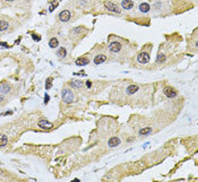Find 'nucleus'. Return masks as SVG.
<instances>
[{
    "mask_svg": "<svg viewBox=\"0 0 198 182\" xmlns=\"http://www.w3.org/2000/svg\"><path fill=\"white\" fill-rule=\"evenodd\" d=\"M61 95H62V100H63L65 103L69 104V103H72V102L74 101V94H73V92L70 91V89L65 88L63 91L61 92Z\"/></svg>",
    "mask_w": 198,
    "mask_h": 182,
    "instance_id": "nucleus-1",
    "label": "nucleus"
},
{
    "mask_svg": "<svg viewBox=\"0 0 198 182\" xmlns=\"http://www.w3.org/2000/svg\"><path fill=\"white\" fill-rule=\"evenodd\" d=\"M104 7H105L109 11H112V13H114V14H120L121 13L119 6L113 4V2H111V1H105L104 2Z\"/></svg>",
    "mask_w": 198,
    "mask_h": 182,
    "instance_id": "nucleus-2",
    "label": "nucleus"
},
{
    "mask_svg": "<svg viewBox=\"0 0 198 182\" xmlns=\"http://www.w3.org/2000/svg\"><path fill=\"white\" fill-rule=\"evenodd\" d=\"M137 60L139 63H143V64H146L150 62V54L147 52H142V53L138 54L137 57Z\"/></svg>",
    "mask_w": 198,
    "mask_h": 182,
    "instance_id": "nucleus-3",
    "label": "nucleus"
},
{
    "mask_svg": "<svg viewBox=\"0 0 198 182\" xmlns=\"http://www.w3.org/2000/svg\"><path fill=\"white\" fill-rule=\"evenodd\" d=\"M38 126L41 129H44V130H50V129L53 127V123L50 121H46V120H40Z\"/></svg>",
    "mask_w": 198,
    "mask_h": 182,
    "instance_id": "nucleus-4",
    "label": "nucleus"
},
{
    "mask_svg": "<svg viewBox=\"0 0 198 182\" xmlns=\"http://www.w3.org/2000/svg\"><path fill=\"white\" fill-rule=\"evenodd\" d=\"M163 93H164L165 96L169 97V98H172V97L177 96V92H175L172 87H165L164 89H163Z\"/></svg>",
    "mask_w": 198,
    "mask_h": 182,
    "instance_id": "nucleus-5",
    "label": "nucleus"
},
{
    "mask_svg": "<svg viewBox=\"0 0 198 182\" xmlns=\"http://www.w3.org/2000/svg\"><path fill=\"white\" fill-rule=\"evenodd\" d=\"M70 18H72V14H70L69 10H62L59 14V19L61 21H68Z\"/></svg>",
    "mask_w": 198,
    "mask_h": 182,
    "instance_id": "nucleus-6",
    "label": "nucleus"
},
{
    "mask_svg": "<svg viewBox=\"0 0 198 182\" xmlns=\"http://www.w3.org/2000/svg\"><path fill=\"white\" fill-rule=\"evenodd\" d=\"M121 48H122V45H121V43H119V42H112L109 45V49H110L111 52H119L121 50Z\"/></svg>",
    "mask_w": 198,
    "mask_h": 182,
    "instance_id": "nucleus-7",
    "label": "nucleus"
},
{
    "mask_svg": "<svg viewBox=\"0 0 198 182\" xmlns=\"http://www.w3.org/2000/svg\"><path fill=\"white\" fill-rule=\"evenodd\" d=\"M9 92H10V86H9V84H7V83L0 84V94L5 95V94H8Z\"/></svg>",
    "mask_w": 198,
    "mask_h": 182,
    "instance_id": "nucleus-8",
    "label": "nucleus"
},
{
    "mask_svg": "<svg viewBox=\"0 0 198 182\" xmlns=\"http://www.w3.org/2000/svg\"><path fill=\"white\" fill-rule=\"evenodd\" d=\"M120 143H121V140H120V138L118 137H112V138H110L109 139V146L110 147H117V146H119Z\"/></svg>",
    "mask_w": 198,
    "mask_h": 182,
    "instance_id": "nucleus-9",
    "label": "nucleus"
},
{
    "mask_svg": "<svg viewBox=\"0 0 198 182\" xmlns=\"http://www.w3.org/2000/svg\"><path fill=\"white\" fill-rule=\"evenodd\" d=\"M121 7L123 9H126V10H128V9H131L132 7H134V2H132L131 0H122Z\"/></svg>",
    "mask_w": 198,
    "mask_h": 182,
    "instance_id": "nucleus-10",
    "label": "nucleus"
},
{
    "mask_svg": "<svg viewBox=\"0 0 198 182\" xmlns=\"http://www.w3.org/2000/svg\"><path fill=\"white\" fill-rule=\"evenodd\" d=\"M107 60V57L104 54H98L94 58V63L95 64H100V63H103L104 61Z\"/></svg>",
    "mask_w": 198,
    "mask_h": 182,
    "instance_id": "nucleus-11",
    "label": "nucleus"
},
{
    "mask_svg": "<svg viewBox=\"0 0 198 182\" xmlns=\"http://www.w3.org/2000/svg\"><path fill=\"white\" fill-rule=\"evenodd\" d=\"M70 85H72L73 88H80V87H83L84 83H83L82 81H79V79H75V81H73L72 83H70Z\"/></svg>",
    "mask_w": 198,
    "mask_h": 182,
    "instance_id": "nucleus-12",
    "label": "nucleus"
},
{
    "mask_svg": "<svg viewBox=\"0 0 198 182\" xmlns=\"http://www.w3.org/2000/svg\"><path fill=\"white\" fill-rule=\"evenodd\" d=\"M87 63H89V60L87 58H78V59L76 60L77 66H86Z\"/></svg>",
    "mask_w": 198,
    "mask_h": 182,
    "instance_id": "nucleus-13",
    "label": "nucleus"
},
{
    "mask_svg": "<svg viewBox=\"0 0 198 182\" xmlns=\"http://www.w3.org/2000/svg\"><path fill=\"white\" fill-rule=\"evenodd\" d=\"M150 9H151V7L147 2H143V4H140V6H139V10H140L142 13H148Z\"/></svg>",
    "mask_w": 198,
    "mask_h": 182,
    "instance_id": "nucleus-14",
    "label": "nucleus"
},
{
    "mask_svg": "<svg viewBox=\"0 0 198 182\" xmlns=\"http://www.w3.org/2000/svg\"><path fill=\"white\" fill-rule=\"evenodd\" d=\"M138 89H139V87L137 85H129L128 87H127V93L128 94H135Z\"/></svg>",
    "mask_w": 198,
    "mask_h": 182,
    "instance_id": "nucleus-15",
    "label": "nucleus"
},
{
    "mask_svg": "<svg viewBox=\"0 0 198 182\" xmlns=\"http://www.w3.org/2000/svg\"><path fill=\"white\" fill-rule=\"evenodd\" d=\"M152 131H153L152 128L146 127V128H143V129H140V130H139V135H140V136H147V135H150Z\"/></svg>",
    "mask_w": 198,
    "mask_h": 182,
    "instance_id": "nucleus-16",
    "label": "nucleus"
},
{
    "mask_svg": "<svg viewBox=\"0 0 198 182\" xmlns=\"http://www.w3.org/2000/svg\"><path fill=\"white\" fill-rule=\"evenodd\" d=\"M58 45H59V42H58L57 39H55V38L50 39V41H49V47L52 48V49H54V48H57Z\"/></svg>",
    "mask_w": 198,
    "mask_h": 182,
    "instance_id": "nucleus-17",
    "label": "nucleus"
},
{
    "mask_svg": "<svg viewBox=\"0 0 198 182\" xmlns=\"http://www.w3.org/2000/svg\"><path fill=\"white\" fill-rule=\"evenodd\" d=\"M8 27H9L8 21H6V20H0V32H4V31L8 30Z\"/></svg>",
    "mask_w": 198,
    "mask_h": 182,
    "instance_id": "nucleus-18",
    "label": "nucleus"
},
{
    "mask_svg": "<svg viewBox=\"0 0 198 182\" xmlns=\"http://www.w3.org/2000/svg\"><path fill=\"white\" fill-rule=\"evenodd\" d=\"M8 143V138H7V136H5V135H0V146L1 147H4L6 146Z\"/></svg>",
    "mask_w": 198,
    "mask_h": 182,
    "instance_id": "nucleus-19",
    "label": "nucleus"
},
{
    "mask_svg": "<svg viewBox=\"0 0 198 182\" xmlns=\"http://www.w3.org/2000/svg\"><path fill=\"white\" fill-rule=\"evenodd\" d=\"M66 53H67V51H66V49L65 48H60L59 50H58V52H57V54H58V57L59 58H65L66 57Z\"/></svg>",
    "mask_w": 198,
    "mask_h": 182,
    "instance_id": "nucleus-20",
    "label": "nucleus"
},
{
    "mask_svg": "<svg viewBox=\"0 0 198 182\" xmlns=\"http://www.w3.org/2000/svg\"><path fill=\"white\" fill-rule=\"evenodd\" d=\"M164 61H165V55H164V54L161 53V54L157 55V60H156L157 63H163Z\"/></svg>",
    "mask_w": 198,
    "mask_h": 182,
    "instance_id": "nucleus-21",
    "label": "nucleus"
},
{
    "mask_svg": "<svg viewBox=\"0 0 198 182\" xmlns=\"http://www.w3.org/2000/svg\"><path fill=\"white\" fill-rule=\"evenodd\" d=\"M51 87H52V78H48V79H46L45 89H50Z\"/></svg>",
    "mask_w": 198,
    "mask_h": 182,
    "instance_id": "nucleus-22",
    "label": "nucleus"
},
{
    "mask_svg": "<svg viewBox=\"0 0 198 182\" xmlns=\"http://www.w3.org/2000/svg\"><path fill=\"white\" fill-rule=\"evenodd\" d=\"M32 36H33V40H34V41H38V42H39L40 40H41V38H40L39 35H35V34H33Z\"/></svg>",
    "mask_w": 198,
    "mask_h": 182,
    "instance_id": "nucleus-23",
    "label": "nucleus"
},
{
    "mask_svg": "<svg viewBox=\"0 0 198 182\" xmlns=\"http://www.w3.org/2000/svg\"><path fill=\"white\" fill-rule=\"evenodd\" d=\"M49 102V95L45 94V97H44V104H46Z\"/></svg>",
    "mask_w": 198,
    "mask_h": 182,
    "instance_id": "nucleus-24",
    "label": "nucleus"
},
{
    "mask_svg": "<svg viewBox=\"0 0 198 182\" xmlns=\"http://www.w3.org/2000/svg\"><path fill=\"white\" fill-rule=\"evenodd\" d=\"M86 86H87V87H91V86H92V83H91V82H87V83H86Z\"/></svg>",
    "mask_w": 198,
    "mask_h": 182,
    "instance_id": "nucleus-25",
    "label": "nucleus"
},
{
    "mask_svg": "<svg viewBox=\"0 0 198 182\" xmlns=\"http://www.w3.org/2000/svg\"><path fill=\"white\" fill-rule=\"evenodd\" d=\"M0 102H4V96H1V95H0Z\"/></svg>",
    "mask_w": 198,
    "mask_h": 182,
    "instance_id": "nucleus-26",
    "label": "nucleus"
},
{
    "mask_svg": "<svg viewBox=\"0 0 198 182\" xmlns=\"http://www.w3.org/2000/svg\"><path fill=\"white\" fill-rule=\"evenodd\" d=\"M5 1H7V2H11V1H15V0H5Z\"/></svg>",
    "mask_w": 198,
    "mask_h": 182,
    "instance_id": "nucleus-27",
    "label": "nucleus"
},
{
    "mask_svg": "<svg viewBox=\"0 0 198 182\" xmlns=\"http://www.w3.org/2000/svg\"><path fill=\"white\" fill-rule=\"evenodd\" d=\"M0 173H1V171H0Z\"/></svg>",
    "mask_w": 198,
    "mask_h": 182,
    "instance_id": "nucleus-28",
    "label": "nucleus"
}]
</instances>
